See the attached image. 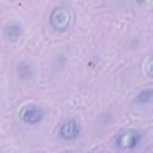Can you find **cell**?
<instances>
[{
  "mask_svg": "<svg viewBox=\"0 0 153 153\" xmlns=\"http://www.w3.org/2000/svg\"><path fill=\"white\" fill-rule=\"evenodd\" d=\"M146 1H147V0H136V2H137L139 5H143Z\"/></svg>",
  "mask_w": 153,
  "mask_h": 153,
  "instance_id": "ba28073f",
  "label": "cell"
},
{
  "mask_svg": "<svg viewBox=\"0 0 153 153\" xmlns=\"http://www.w3.org/2000/svg\"><path fill=\"white\" fill-rule=\"evenodd\" d=\"M153 99V90L151 88H147V90H143V91H140L136 97H135V100L140 104H145V103H148Z\"/></svg>",
  "mask_w": 153,
  "mask_h": 153,
  "instance_id": "8992f818",
  "label": "cell"
},
{
  "mask_svg": "<svg viewBox=\"0 0 153 153\" xmlns=\"http://www.w3.org/2000/svg\"><path fill=\"white\" fill-rule=\"evenodd\" d=\"M44 112L41 108L35 105H29L23 109L20 114V118L26 124H37L43 120Z\"/></svg>",
  "mask_w": 153,
  "mask_h": 153,
  "instance_id": "277c9868",
  "label": "cell"
},
{
  "mask_svg": "<svg viewBox=\"0 0 153 153\" xmlns=\"http://www.w3.org/2000/svg\"><path fill=\"white\" fill-rule=\"evenodd\" d=\"M79 134H80V126L73 118L62 122L59 128V135L66 141L75 140L79 136Z\"/></svg>",
  "mask_w": 153,
  "mask_h": 153,
  "instance_id": "3957f363",
  "label": "cell"
},
{
  "mask_svg": "<svg viewBox=\"0 0 153 153\" xmlns=\"http://www.w3.org/2000/svg\"><path fill=\"white\" fill-rule=\"evenodd\" d=\"M4 33H5V37L8 41L17 42L20 38L22 33H23V29H22V26L18 23H11V24H8V25L5 26Z\"/></svg>",
  "mask_w": 153,
  "mask_h": 153,
  "instance_id": "5b68a950",
  "label": "cell"
},
{
  "mask_svg": "<svg viewBox=\"0 0 153 153\" xmlns=\"http://www.w3.org/2000/svg\"><path fill=\"white\" fill-rule=\"evenodd\" d=\"M141 137L142 136H141V133L139 130H136V129H124L117 135V137L115 140V143L120 149H123V151L133 149L140 143Z\"/></svg>",
  "mask_w": 153,
  "mask_h": 153,
  "instance_id": "7a4b0ae2",
  "label": "cell"
},
{
  "mask_svg": "<svg viewBox=\"0 0 153 153\" xmlns=\"http://www.w3.org/2000/svg\"><path fill=\"white\" fill-rule=\"evenodd\" d=\"M146 69H147V74H148L151 78H153V56L149 59V61H148V63H147Z\"/></svg>",
  "mask_w": 153,
  "mask_h": 153,
  "instance_id": "52a82bcc",
  "label": "cell"
},
{
  "mask_svg": "<svg viewBox=\"0 0 153 153\" xmlns=\"http://www.w3.org/2000/svg\"><path fill=\"white\" fill-rule=\"evenodd\" d=\"M72 22V14L67 7H55L49 14V24L54 31L65 32L68 30Z\"/></svg>",
  "mask_w": 153,
  "mask_h": 153,
  "instance_id": "6da1fadb",
  "label": "cell"
}]
</instances>
